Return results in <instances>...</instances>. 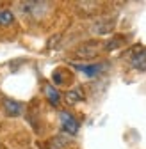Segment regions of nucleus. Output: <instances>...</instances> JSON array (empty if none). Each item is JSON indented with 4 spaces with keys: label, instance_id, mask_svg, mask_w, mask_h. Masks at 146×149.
<instances>
[{
    "label": "nucleus",
    "instance_id": "20e7f679",
    "mask_svg": "<svg viewBox=\"0 0 146 149\" xmlns=\"http://www.w3.org/2000/svg\"><path fill=\"white\" fill-rule=\"evenodd\" d=\"M132 66H134L135 69H141V71L146 69V48L134 53V57H132Z\"/></svg>",
    "mask_w": 146,
    "mask_h": 149
},
{
    "label": "nucleus",
    "instance_id": "0eeeda50",
    "mask_svg": "<svg viewBox=\"0 0 146 149\" xmlns=\"http://www.w3.org/2000/svg\"><path fill=\"white\" fill-rule=\"evenodd\" d=\"M13 22H14V14L9 9H2V11H0V25L7 27V25H13Z\"/></svg>",
    "mask_w": 146,
    "mask_h": 149
},
{
    "label": "nucleus",
    "instance_id": "f03ea898",
    "mask_svg": "<svg viewBox=\"0 0 146 149\" xmlns=\"http://www.w3.org/2000/svg\"><path fill=\"white\" fill-rule=\"evenodd\" d=\"M75 68L79 71H82L86 77H89V78H95L96 74L102 71V66L100 64H75Z\"/></svg>",
    "mask_w": 146,
    "mask_h": 149
},
{
    "label": "nucleus",
    "instance_id": "9d476101",
    "mask_svg": "<svg viewBox=\"0 0 146 149\" xmlns=\"http://www.w3.org/2000/svg\"><path fill=\"white\" fill-rule=\"evenodd\" d=\"M119 41H111V43H107V50H114V46H118Z\"/></svg>",
    "mask_w": 146,
    "mask_h": 149
},
{
    "label": "nucleus",
    "instance_id": "7ed1b4c3",
    "mask_svg": "<svg viewBox=\"0 0 146 149\" xmlns=\"http://www.w3.org/2000/svg\"><path fill=\"white\" fill-rule=\"evenodd\" d=\"M4 105H6L7 116H11V117H16V116H20L22 112H23V105L18 103V101H14V100H7Z\"/></svg>",
    "mask_w": 146,
    "mask_h": 149
},
{
    "label": "nucleus",
    "instance_id": "1a4fd4ad",
    "mask_svg": "<svg viewBox=\"0 0 146 149\" xmlns=\"http://www.w3.org/2000/svg\"><path fill=\"white\" fill-rule=\"evenodd\" d=\"M53 82H55V84H61V82H62L61 74H59V71H55V73H53Z\"/></svg>",
    "mask_w": 146,
    "mask_h": 149
},
{
    "label": "nucleus",
    "instance_id": "6e6552de",
    "mask_svg": "<svg viewBox=\"0 0 146 149\" xmlns=\"http://www.w3.org/2000/svg\"><path fill=\"white\" fill-rule=\"evenodd\" d=\"M77 53L80 55V57H95V55L98 53V50H87V46H82Z\"/></svg>",
    "mask_w": 146,
    "mask_h": 149
},
{
    "label": "nucleus",
    "instance_id": "423d86ee",
    "mask_svg": "<svg viewBox=\"0 0 146 149\" xmlns=\"http://www.w3.org/2000/svg\"><path fill=\"white\" fill-rule=\"evenodd\" d=\"M66 100H68V103H79V101H82V100H84V92H82V89H80V87H75V89L68 91Z\"/></svg>",
    "mask_w": 146,
    "mask_h": 149
},
{
    "label": "nucleus",
    "instance_id": "f257e3e1",
    "mask_svg": "<svg viewBox=\"0 0 146 149\" xmlns=\"http://www.w3.org/2000/svg\"><path fill=\"white\" fill-rule=\"evenodd\" d=\"M59 119H61V126H62V130L66 133H69V135H77L79 133V121L73 117L69 112H61Z\"/></svg>",
    "mask_w": 146,
    "mask_h": 149
},
{
    "label": "nucleus",
    "instance_id": "39448f33",
    "mask_svg": "<svg viewBox=\"0 0 146 149\" xmlns=\"http://www.w3.org/2000/svg\"><path fill=\"white\" fill-rule=\"evenodd\" d=\"M45 94H46V98L50 100L52 105H59V101H61V94H59V91H57L55 87L45 85Z\"/></svg>",
    "mask_w": 146,
    "mask_h": 149
}]
</instances>
